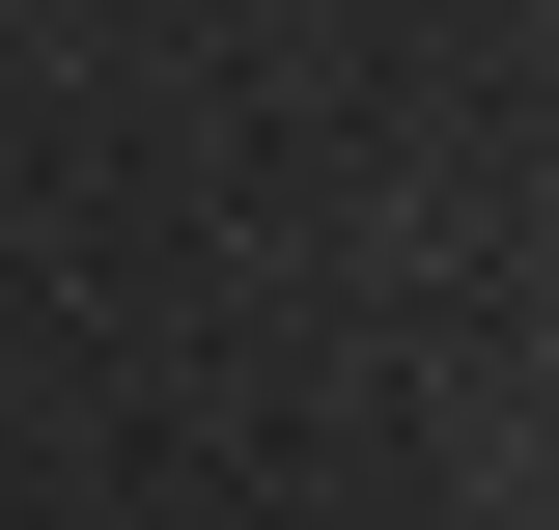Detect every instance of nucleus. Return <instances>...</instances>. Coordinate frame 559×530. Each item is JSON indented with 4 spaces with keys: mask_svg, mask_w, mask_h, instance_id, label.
Returning a JSON list of instances; mask_svg holds the SVG:
<instances>
[]
</instances>
